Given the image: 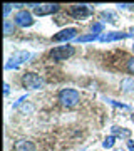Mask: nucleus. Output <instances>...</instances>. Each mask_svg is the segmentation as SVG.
<instances>
[{"mask_svg":"<svg viewBox=\"0 0 134 151\" xmlns=\"http://www.w3.org/2000/svg\"><path fill=\"white\" fill-rule=\"evenodd\" d=\"M133 9H134V4H133Z\"/></svg>","mask_w":134,"mask_h":151,"instance_id":"obj_28","label":"nucleus"},{"mask_svg":"<svg viewBox=\"0 0 134 151\" xmlns=\"http://www.w3.org/2000/svg\"><path fill=\"white\" fill-rule=\"evenodd\" d=\"M30 59V54L27 52V50H19V52H15V54L12 55L10 59H9V62L5 64V69L10 70V69H19L24 62H27V60Z\"/></svg>","mask_w":134,"mask_h":151,"instance_id":"obj_4","label":"nucleus"},{"mask_svg":"<svg viewBox=\"0 0 134 151\" xmlns=\"http://www.w3.org/2000/svg\"><path fill=\"white\" fill-rule=\"evenodd\" d=\"M131 119H133V123H134V114H133V116H131Z\"/></svg>","mask_w":134,"mask_h":151,"instance_id":"obj_25","label":"nucleus"},{"mask_svg":"<svg viewBox=\"0 0 134 151\" xmlns=\"http://www.w3.org/2000/svg\"><path fill=\"white\" fill-rule=\"evenodd\" d=\"M74 39H77V29H74V27L64 29V30H60L59 34L54 35L55 42H69V40H74Z\"/></svg>","mask_w":134,"mask_h":151,"instance_id":"obj_8","label":"nucleus"},{"mask_svg":"<svg viewBox=\"0 0 134 151\" xmlns=\"http://www.w3.org/2000/svg\"><path fill=\"white\" fill-rule=\"evenodd\" d=\"M129 34H131V35H134V27H131V30H129Z\"/></svg>","mask_w":134,"mask_h":151,"instance_id":"obj_24","label":"nucleus"},{"mask_svg":"<svg viewBox=\"0 0 134 151\" xmlns=\"http://www.w3.org/2000/svg\"><path fill=\"white\" fill-rule=\"evenodd\" d=\"M133 52H134V44H133Z\"/></svg>","mask_w":134,"mask_h":151,"instance_id":"obj_26","label":"nucleus"},{"mask_svg":"<svg viewBox=\"0 0 134 151\" xmlns=\"http://www.w3.org/2000/svg\"><path fill=\"white\" fill-rule=\"evenodd\" d=\"M128 150L134 151V141H128Z\"/></svg>","mask_w":134,"mask_h":151,"instance_id":"obj_21","label":"nucleus"},{"mask_svg":"<svg viewBox=\"0 0 134 151\" xmlns=\"http://www.w3.org/2000/svg\"><path fill=\"white\" fill-rule=\"evenodd\" d=\"M12 4H5V5H4V19H7V15H9V14H10V10H12Z\"/></svg>","mask_w":134,"mask_h":151,"instance_id":"obj_20","label":"nucleus"},{"mask_svg":"<svg viewBox=\"0 0 134 151\" xmlns=\"http://www.w3.org/2000/svg\"><path fill=\"white\" fill-rule=\"evenodd\" d=\"M14 22H15V25H19V27H30V25H34V17L30 12L19 10L15 14V17H14Z\"/></svg>","mask_w":134,"mask_h":151,"instance_id":"obj_7","label":"nucleus"},{"mask_svg":"<svg viewBox=\"0 0 134 151\" xmlns=\"http://www.w3.org/2000/svg\"><path fill=\"white\" fill-rule=\"evenodd\" d=\"M121 92L124 94H133L134 92V79L133 77H124L121 81Z\"/></svg>","mask_w":134,"mask_h":151,"instance_id":"obj_11","label":"nucleus"},{"mask_svg":"<svg viewBox=\"0 0 134 151\" xmlns=\"http://www.w3.org/2000/svg\"><path fill=\"white\" fill-rule=\"evenodd\" d=\"M92 14V9L86 4H80V5H72L70 7V15L74 17L75 20H84Z\"/></svg>","mask_w":134,"mask_h":151,"instance_id":"obj_6","label":"nucleus"},{"mask_svg":"<svg viewBox=\"0 0 134 151\" xmlns=\"http://www.w3.org/2000/svg\"><path fill=\"white\" fill-rule=\"evenodd\" d=\"M29 7H34V12H35V15H39V17L52 15V14H55V12L60 10L59 4H44V5H39V4H30Z\"/></svg>","mask_w":134,"mask_h":151,"instance_id":"obj_5","label":"nucleus"},{"mask_svg":"<svg viewBox=\"0 0 134 151\" xmlns=\"http://www.w3.org/2000/svg\"><path fill=\"white\" fill-rule=\"evenodd\" d=\"M107 103L109 104H113L114 108H121V109H131L128 106V104H123V103H116V101H114V99H107Z\"/></svg>","mask_w":134,"mask_h":151,"instance_id":"obj_18","label":"nucleus"},{"mask_svg":"<svg viewBox=\"0 0 134 151\" xmlns=\"http://www.w3.org/2000/svg\"><path fill=\"white\" fill-rule=\"evenodd\" d=\"M111 131H113L114 136H119V138H129V136H131V131L124 129V128H119V126H113Z\"/></svg>","mask_w":134,"mask_h":151,"instance_id":"obj_12","label":"nucleus"},{"mask_svg":"<svg viewBox=\"0 0 134 151\" xmlns=\"http://www.w3.org/2000/svg\"><path fill=\"white\" fill-rule=\"evenodd\" d=\"M102 17H104V19H109L111 24H116V22H118V15H116L113 10H104L102 12Z\"/></svg>","mask_w":134,"mask_h":151,"instance_id":"obj_15","label":"nucleus"},{"mask_svg":"<svg viewBox=\"0 0 134 151\" xmlns=\"http://www.w3.org/2000/svg\"><path fill=\"white\" fill-rule=\"evenodd\" d=\"M14 151H37V146L30 139H19L14 143Z\"/></svg>","mask_w":134,"mask_h":151,"instance_id":"obj_10","label":"nucleus"},{"mask_svg":"<svg viewBox=\"0 0 134 151\" xmlns=\"http://www.w3.org/2000/svg\"><path fill=\"white\" fill-rule=\"evenodd\" d=\"M75 54V49L70 45V44H64V45H59V47H54L50 50V59L54 60H67L69 57Z\"/></svg>","mask_w":134,"mask_h":151,"instance_id":"obj_3","label":"nucleus"},{"mask_svg":"<svg viewBox=\"0 0 134 151\" xmlns=\"http://www.w3.org/2000/svg\"><path fill=\"white\" fill-rule=\"evenodd\" d=\"M114 143H116V136L111 134V136H107L106 139H104V143H102V146L106 148V150H109V148H113Z\"/></svg>","mask_w":134,"mask_h":151,"instance_id":"obj_17","label":"nucleus"},{"mask_svg":"<svg viewBox=\"0 0 134 151\" xmlns=\"http://www.w3.org/2000/svg\"><path fill=\"white\" fill-rule=\"evenodd\" d=\"M126 67H128L129 74H134V57H131V59L128 60V65H126Z\"/></svg>","mask_w":134,"mask_h":151,"instance_id":"obj_19","label":"nucleus"},{"mask_svg":"<svg viewBox=\"0 0 134 151\" xmlns=\"http://www.w3.org/2000/svg\"><path fill=\"white\" fill-rule=\"evenodd\" d=\"M116 151H124V150H116Z\"/></svg>","mask_w":134,"mask_h":151,"instance_id":"obj_27","label":"nucleus"},{"mask_svg":"<svg viewBox=\"0 0 134 151\" xmlns=\"http://www.w3.org/2000/svg\"><path fill=\"white\" fill-rule=\"evenodd\" d=\"M4 91H5V96H9V92H10V86L5 84V86H4Z\"/></svg>","mask_w":134,"mask_h":151,"instance_id":"obj_22","label":"nucleus"},{"mask_svg":"<svg viewBox=\"0 0 134 151\" xmlns=\"http://www.w3.org/2000/svg\"><path fill=\"white\" fill-rule=\"evenodd\" d=\"M131 37V34H124V32H107V34H102L99 40L101 42H114V40H123V39H128Z\"/></svg>","mask_w":134,"mask_h":151,"instance_id":"obj_9","label":"nucleus"},{"mask_svg":"<svg viewBox=\"0 0 134 151\" xmlns=\"http://www.w3.org/2000/svg\"><path fill=\"white\" fill-rule=\"evenodd\" d=\"M22 86L25 89H40L45 86V81L35 72H25L22 76Z\"/></svg>","mask_w":134,"mask_h":151,"instance_id":"obj_2","label":"nucleus"},{"mask_svg":"<svg viewBox=\"0 0 134 151\" xmlns=\"http://www.w3.org/2000/svg\"><path fill=\"white\" fill-rule=\"evenodd\" d=\"M22 111H24V113H27V111H32V106H24V108H22Z\"/></svg>","mask_w":134,"mask_h":151,"instance_id":"obj_23","label":"nucleus"},{"mask_svg":"<svg viewBox=\"0 0 134 151\" xmlns=\"http://www.w3.org/2000/svg\"><path fill=\"white\" fill-rule=\"evenodd\" d=\"M97 39H99V35L89 34V35H80V37H77L75 40H77V42H91V40H97Z\"/></svg>","mask_w":134,"mask_h":151,"instance_id":"obj_16","label":"nucleus"},{"mask_svg":"<svg viewBox=\"0 0 134 151\" xmlns=\"http://www.w3.org/2000/svg\"><path fill=\"white\" fill-rule=\"evenodd\" d=\"M80 101V92L72 87H65L59 92V103L64 108H74L75 104Z\"/></svg>","mask_w":134,"mask_h":151,"instance_id":"obj_1","label":"nucleus"},{"mask_svg":"<svg viewBox=\"0 0 134 151\" xmlns=\"http://www.w3.org/2000/svg\"><path fill=\"white\" fill-rule=\"evenodd\" d=\"M14 32H15V24H12L10 20H4V34L12 35Z\"/></svg>","mask_w":134,"mask_h":151,"instance_id":"obj_14","label":"nucleus"},{"mask_svg":"<svg viewBox=\"0 0 134 151\" xmlns=\"http://www.w3.org/2000/svg\"><path fill=\"white\" fill-rule=\"evenodd\" d=\"M91 30H92L94 35H99V37H101L102 30H104V22H94V24H92V27H91Z\"/></svg>","mask_w":134,"mask_h":151,"instance_id":"obj_13","label":"nucleus"}]
</instances>
